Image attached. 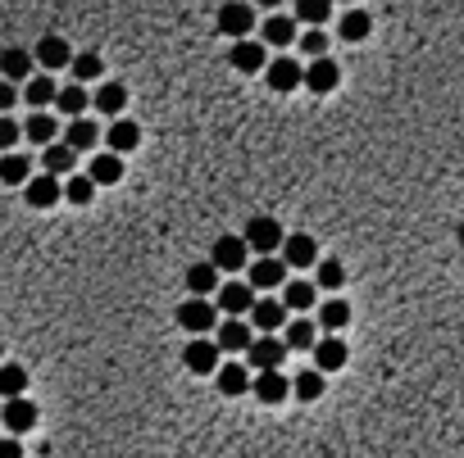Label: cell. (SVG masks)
Here are the masks:
<instances>
[{"label":"cell","mask_w":464,"mask_h":458,"mask_svg":"<svg viewBox=\"0 0 464 458\" xmlns=\"http://www.w3.org/2000/svg\"><path fill=\"white\" fill-rule=\"evenodd\" d=\"M241 241H246V250H255L259 259H274V250H283V222L278 218H269V213H255V218H246V232H241Z\"/></svg>","instance_id":"cell-1"},{"label":"cell","mask_w":464,"mask_h":458,"mask_svg":"<svg viewBox=\"0 0 464 458\" xmlns=\"http://www.w3.org/2000/svg\"><path fill=\"white\" fill-rule=\"evenodd\" d=\"M178 323H182V332H191V336H210V332H219V304H210V299H187V304H178Z\"/></svg>","instance_id":"cell-2"},{"label":"cell","mask_w":464,"mask_h":458,"mask_svg":"<svg viewBox=\"0 0 464 458\" xmlns=\"http://www.w3.org/2000/svg\"><path fill=\"white\" fill-rule=\"evenodd\" d=\"M214 299H219V309H223L228 318H246V314L255 309V290H250V281H223Z\"/></svg>","instance_id":"cell-3"},{"label":"cell","mask_w":464,"mask_h":458,"mask_svg":"<svg viewBox=\"0 0 464 458\" xmlns=\"http://www.w3.org/2000/svg\"><path fill=\"white\" fill-rule=\"evenodd\" d=\"M246 359H250V367H259V372H283L287 345H283V336H264V341H255V345L246 350Z\"/></svg>","instance_id":"cell-4"},{"label":"cell","mask_w":464,"mask_h":458,"mask_svg":"<svg viewBox=\"0 0 464 458\" xmlns=\"http://www.w3.org/2000/svg\"><path fill=\"white\" fill-rule=\"evenodd\" d=\"M182 363H187L196 376H214V372L223 367V363H219V345H214V341H187Z\"/></svg>","instance_id":"cell-5"},{"label":"cell","mask_w":464,"mask_h":458,"mask_svg":"<svg viewBox=\"0 0 464 458\" xmlns=\"http://www.w3.org/2000/svg\"><path fill=\"white\" fill-rule=\"evenodd\" d=\"M210 264H214L219 272H241V268H250V264H246V241H241V237H219L214 250H210Z\"/></svg>","instance_id":"cell-6"},{"label":"cell","mask_w":464,"mask_h":458,"mask_svg":"<svg viewBox=\"0 0 464 458\" xmlns=\"http://www.w3.org/2000/svg\"><path fill=\"white\" fill-rule=\"evenodd\" d=\"M0 427H10V436L19 440L23 431L37 427V404L23 395V400H5V409H0Z\"/></svg>","instance_id":"cell-7"},{"label":"cell","mask_w":464,"mask_h":458,"mask_svg":"<svg viewBox=\"0 0 464 458\" xmlns=\"http://www.w3.org/2000/svg\"><path fill=\"white\" fill-rule=\"evenodd\" d=\"M264 78H269V87H274V91H283V96H287V91H296V87L305 82V68H301L296 59H287V55H283V59H269Z\"/></svg>","instance_id":"cell-8"},{"label":"cell","mask_w":464,"mask_h":458,"mask_svg":"<svg viewBox=\"0 0 464 458\" xmlns=\"http://www.w3.org/2000/svg\"><path fill=\"white\" fill-rule=\"evenodd\" d=\"M283 264H287V268H319V246H314V237L292 232V237L283 241Z\"/></svg>","instance_id":"cell-9"},{"label":"cell","mask_w":464,"mask_h":458,"mask_svg":"<svg viewBox=\"0 0 464 458\" xmlns=\"http://www.w3.org/2000/svg\"><path fill=\"white\" fill-rule=\"evenodd\" d=\"M250 327H259L264 336H278L287 327V309H283V299H255V309H250Z\"/></svg>","instance_id":"cell-10"},{"label":"cell","mask_w":464,"mask_h":458,"mask_svg":"<svg viewBox=\"0 0 464 458\" xmlns=\"http://www.w3.org/2000/svg\"><path fill=\"white\" fill-rule=\"evenodd\" d=\"M250 28H255V10L250 5H223L219 10V32H228L232 41H250Z\"/></svg>","instance_id":"cell-11"},{"label":"cell","mask_w":464,"mask_h":458,"mask_svg":"<svg viewBox=\"0 0 464 458\" xmlns=\"http://www.w3.org/2000/svg\"><path fill=\"white\" fill-rule=\"evenodd\" d=\"M214 345H219V350H228V354H241V350H250V345H255V336H250V323H246V318H228V323H219V332H214Z\"/></svg>","instance_id":"cell-12"},{"label":"cell","mask_w":464,"mask_h":458,"mask_svg":"<svg viewBox=\"0 0 464 458\" xmlns=\"http://www.w3.org/2000/svg\"><path fill=\"white\" fill-rule=\"evenodd\" d=\"M337 78H342V68L333 64V59H310V68H305V87L314 91V96H328V91H333L337 87Z\"/></svg>","instance_id":"cell-13"},{"label":"cell","mask_w":464,"mask_h":458,"mask_svg":"<svg viewBox=\"0 0 464 458\" xmlns=\"http://www.w3.org/2000/svg\"><path fill=\"white\" fill-rule=\"evenodd\" d=\"M250 391H255L259 404H283V400L292 395V376H283V372H259Z\"/></svg>","instance_id":"cell-14"},{"label":"cell","mask_w":464,"mask_h":458,"mask_svg":"<svg viewBox=\"0 0 464 458\" xmlns=\"http://www.w3.org/2000/svg\"><path fill=\"white\" fill-rule=\"evenodd\" d=\"M32 59H37L46 73H55V68H64V64H74V50H69V41H64V37H41L37 50H32Z\"/></svg>","instance_id":"cell-15"},{"label":"cell","mask_w":464,"mask_h":458,"mask_svg":"<svg viewBox=\"0 0 464 458\" xmlns=\"http://www.w3.org/2000/svg\"><path fill=\"white\" fill-rule=\"evenodd\" d=\"M283 272H287L283 259H255L246 268V281H250V290H274V286H283Z\"/></svg>","instance_id":"cell-16"},{"label":"cell","mask_w":464,"mask_h":458,"mask_svg":"<svg viewBox=\"0 0 464 458\" xmlns=\"http://www.w3.org/2000/svg\"><path fill=\"white\" fill-rule=\"evenodd\" d=\"M187 290H191V299L219 295V268H214V264H191V268H187Z\"/></svg>","instance_id":"cell-17"},{"label":"cell","mask_w":464,"mask_h":458,"mask_svg":"<svg viewBox=\"0 0 464 458\" xmlns=\"http://www.w3.org/2000/svg\"><path fill=\"white\" fill-rule=\"evenodd\" d=\"M0 73H5V82H32V50L10 46L0 55Z\"/></svg>","instance_id":"cell-18"},{"label":"cell","mask_w":464,"mask_h":458,"mask_svg":"<svg viewBox=\"0 0 464 458\" xmlns=\"http://www.w3.org/2000/svg\"><path fill=\"white\" fill-rule=\"evenodd\" d=\"M55 200H64V182H59V177L41 173V177L28 182V204H32V209H50Z\"/></svg>","instance_id":"cell-19"},{"label":"cell","mask_w":464,"mask_h":458,"mask_svg":"<svg viewBox=\"0 0 464 458\" xmlns=\"http://www.w3.org/2000/svg\"><path fill=\"white\" fill-rule=\"evenodd\" d=\"M228 59H232V68H237V73H259V68H269V55H264V46H259V41H237Z\"/></svg>","instance_id":"cell-20"},{"label":"cell","mask_w":464,"mask_h":458,"mask_svg":"<svg viewBox=\"0 0 464 458\" xmlns=\"http://www.w3.org/2000/svg\"><path fill=\"white\" fill-rule=\"evenodd\" d=\"M101 141V127L96 123H87V118H74L69 127H64V145L74 150V155H83V150H92Z\"/></svg>","instance_id":"cell-21"},{"label":"cell","mask_w":464,"mask_h":458,"mask_svg":"<svg viewBox=\"0 0 464 458\" xmlns=\"http://www.w3.org/2000/svg\"><path fill=\"white\" fill-rule=\"evenodd\" d=\"M342 363H346V341L328 336V341L314 345V367H319V372H337Z\"/></svg>","instance_id":"cell-22"},{"label":"cell","mask_w":464,"mask_h":458,"mask_svg":"<svg viewBox=\"0 0 464 458\" xmlns=\"http://www.w3.org/2000/svg\"><path fill=\"white\" fill-rule=\"evenodd\" d=\"M214 381L223 395H246V386H255V376H246V363H223L214 372Z\"/></svg>","instance_id":"cell-23"},{"label":"cell","mask_w":464,"mask_h":458,"mask_svg":"<svg viewBox=\"0 0 464 458\" xmlns=\"http://www.w3.org/2000/svg\"><path fill=\"white\" fill-rule=\"evenodd\" d=\"M314 299H319V286H314V281H283V309L305 314Z\"/></svg>","instance_id":"cell-24"},{"label":"cell","mask_w":464,"mask_h":458,"mask_svg":"<svg viewBox=\"0 0 464 458\" xmlns=\"http://www.w3.org/2000/svg\"><path fill=\"white\" fill-rule=\"evenodd\" d=\"M142 145V127L137 123H109V155H127V150Z\"/></svg>","instance_id":"cell-25"},{"label":"cell","mask_w":464,"mask_h":458,"mask_svg":"<svg viewBox=\"0 0 464 458\" xmlns=\"http://www.w3.org/2000/svg\"><path fill=\"white\" fill-rule=\"evenodd\" d=\"M314 336H319V327H314L310 318H292V323L283 327V345H287V350H314V345H319Z\"/></svg>","instance_id":"cell-26"},{"label":"cell","mask_w":464,"mask_h":458,"mask_svg":"<svg viewBox=\"0 0 464 458\" xmlns=\"http://www.w3.org/2000/svg\"><path fill=\"white\" fill-rule=\"evenodd\" d=\"M74 150L69 145H64V141H55V145H46V155H41V164H46V173L50 177H69L74 173Z\"/></svg>","instance_id":"cell-27"},{"label":"cell","mask_w":464,"mask_h":458,"mask_svg":"<svg viewBox=\"0 0 464 458\" xmlns=\"http://www.w3.org/2000/svg\"><path fill=\"white\" fill-rule=\"evenodd\" d=\"M92 105H96L101 114L118 118V114H123V105H127V87H123V82H105V87L92 96Z\"/></svg>","instance_id":"cell-28"},{"label":"cell","mask_w":464,"mask_h":458,"mask_svg":"<svg viewBox=\"0 0 464 458\" xmlns=\"http://www.w3.org/2000/svg\"><path fill=\"white\" fill-rule=\"evenodd\" d=\"M28 105L37 109V114H46V105H55V96H59V87H55V78H50V73H41V78H32L28 82Z\"/></svg>","instance_id":"cell-29"},{"label":"cell","mask_w":464,"mask_h":458,"mask_svg":"<svg viewBox=\"0 0 464 458\" xmlns=\"http://www.w3.org/2000/svg\"><path fill=\"white\" fill-rule=\"evenodd\" d=\"M0 182H5V186H28L32 182V160L5 155V160H0Z\"/></svg>","instance_id":"cell-30"},{"label":"cell","mask_w":464,"mask_h":458,"mask_svg":"<svg viewBox=\"0 0 464 458\" xmlns=\"http://www.w3.org/2000/svg\"><path fill=\"white\" fill-rule=\"evenodd\" d=\"M346 323H351V304H346V299L319 304V327H323V332H342Z\"/></svg>","instance_id":"cell-31"},{"label":"cell","mask_w":464,"mask_h":458,"mask_svg":"<svg viewBox=\"0 0 464 458\" xmlns=\"http://www.w3.org/2000/svg\"><path fill=\"white\" fill-rule=\"evenodd\" d=\"M23 391H28V372L19 363H0V395H5V400H23Z\"/></svg>","instance_id":"cell-32"},{"label":"cell","mask_w":464,"mask_h":458,"mask_svg":"<svg viewBox=\"0 0 464 458\" xmlns=\"http://www.w3.org/2000/svg\"><path fill=\"white\" fill-rule=\"evenodd\" d=\"M87 177H92L96 186H114V182L123 177V160H118V155H101V160H92Z\"/></svg>","instance_id":"cell-33"},{"label":"cell","mask_w":464,"mask_h":458,"mask_svg":"<svg viewBox=\"0 0 464 458\" xmlns=\"http://www.w3.org/2000/svg\"><path fill=\"white\" fill-rule=\"evenodd\" d=\"M55 109L64 114V118H83V109H87V91L83 87H59V96H55Z\"/></svg>","instance_id":"cell-34"},{"label":"cell","mask_w":464,"mask_h":458,"mask_svg":"<svg viewBox=\"0 0 464 458\" xmlns=\"http://www.w3.org/2000/svg\"><path fill=\"white\" fill-rule=\"evenodd\" d=\"M292 395H296V400H305V404H310V400H319V395H323V372H319V367H305V372H296V381H292Z\"/></svg>","instance_id":"cell-35"},{"label":"cell","mask_w":464,"mask_h":458,"mask_svg":"<svg viewBox=\"0 0 464 458\" xmlns=\"http://www.w3.org/2000/svg\"><path fill=\"white\" fill-rule=\"evenodd\" d=\"M55 127H59V123H55L50 114H32V118L23 123V136H28L32 145H55Z\"/></svg>","instance_id":"cell-36"},{"label":"cell","mask_w":464,"mask_h":458,"mask_svg":"<svg viewBox=\"0 0 464 458\" xmlns=\"http://www.w3.org/2000/svg\"><path fill=\"white\" fill-rule=\"evenodd\" d=\"M292 41H296V23H292L287 14H278V19L264 23V46H292Z\"/></svg>","instance_id":"cell-37"},{"label":"cell","mask_w":464,"mask_h":458,"mask_svg":"<svg viewBox=\"0 0 464 458\" xmlns=\"http://www.w3.org/2000/svg\"><path fill=\"white\" fill-rule=\"evenodd\" d=\"M69 68H74V78H78V82H96L101 73H105L101 55H92V50H87V55H74V64H69Z\"/></svg>","instance_id":"cell-38"},{"label":"cell","mask_w":464,"mask_h":458,"mask_svg":"<svg viewBox=\"0 0 464 458\" xmlns=\"http://www.w3.org/2000/svg\"><path fill=\"white\" fill-rule=\"evenodd\" d=\"M328 14H333V5H328V0H301V5H296V19L310 23V28H323Z\"/></svg>","instance_id":"cell-39"},{"label":"cell","mask_w":464,"mask_h":458,"mask_svg":"<svg viewBox=\"0 0 464 458\" xmlns=\"http://www.w3.org/2000/svg\"><path fill=\"white\" fill-rule=\"evenodd\" d=\"M369 28H373V23H369V14H364V10L342 14V37H346V41H364V37H369Z\"/></svg>","instance_id":"cell-40"},{"label":"cell","mask_w":464,"mask_h":458,"mask_svg":"<svg viewBox=\"0 0 464 458\" xmlns=\"http://www.w3.org/2000/svg\"><path fill=\"white\" fill-rule=\"evenodd\" d=\"M92 195H96L92 177H69V182H64V200H69V204H92Z\"/></svg>","instance_id":"cell-41"},{"label":"cell","mask_w":464,"mask_h":458,"mask_svg":"<svg viewBox=\"0 0 464 458\" xmlns=\"http://www.w3.org/2000/svg\"><path fill=\"white\" fill-rule=\"evenodd\" d=\"M342 281H346V272H342V264H337V259H323V264H319V281H314V286L337 290Z\"/></svg>","instance_id":"cell-42"},{"label":"cell","mask_w":464,"mask_h":458,"mask_svg":"<svg viewBox=\"0 0 464 458\" xmlns=\"http://www.w3.org/2000/svg\"><path fill=\"white\" fill-rule=\"evenodd\" d=\"M19 136H23V127L14 118H0V150H5V155H14V141Z\"/></svg>","instance_id":"cell-43"},{"label":"cell","mask_w":464,"mask_h":458,"mask_svg":"<svg viewBox=\"0 0 464 458\" xmlns=\"http://www.w3.org/2000/svg\"><path fill=\"white\" fill-rule=\"evenodd\" d=\"M301 50H310L314 59H323V50H328V37H323V28L305 32V37H301Z\"/></svg>","instance_id":"cell-44"},{"label":"cell","mask_w":464,"mask_h":458,"mask_svg":"<svg viewBox=\"0 0 464 458\" xmlns=\"http://www.w3.org/2000/svg\"><path fill=\"white\" fill-rule=\"evenodd\" d=\"M14 100H19V91H14L10 82H0V118H5V114L14 109Z\"/></svg>","instance_id":"cell-45"},{"label":"cell","mask_w":464,"mask_h":458,"mask_svg":"<svg viewBox=\"0 0 464 458\" xmlns=\"http://www.w3.org/2000/svg\"><path fill=\"white\" fill-rule=\"evenodd\" d=\"M0 458H23V445L14 436H5V440H0Z\"/></svg>","instance_id":"cell-46"},{"label":"cell","mask_w":464,"mask_h":458,"mask_svg":"<svg viewBox=\"0 0 464 458\" xmlns=\"http://www.w3.org/2000/svg\"><path fill=\"white\" fill-rule=\"evenodd\" d=\"M460 246H464V222H460Z\"/></svg>","instance_id":"cell-47"},{"label":"cell","mask_w":464,"mask_h":458,"mask_svg":"<svg viewBox=\"0 0 464 458\" xmlns=\"http://www.w3.org/2000/svg\"><path fill=\"white\" fill-rule=\"evenodd\" d=\"M0 359H5V350H0Z\"/></svg>","instance_id":"cell-48"}]
</instances>
